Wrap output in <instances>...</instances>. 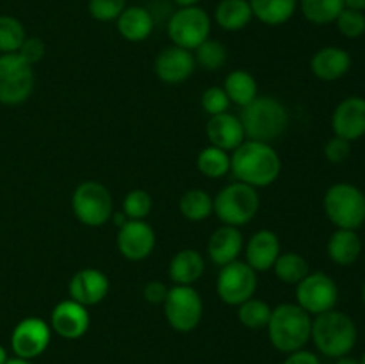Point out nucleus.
Returning a JSON list of instances; mask_svg holds the SVG:
<instances>
[{
  "instance_id": "dca6fc26",
  "label": "nucleus",
  "mask_w": 365,
  "mask_h": 364,
  "mask_svg": "<svg viewBox=\"0 0 365 364\" xmlns=\"http://www.w3.org/2000/svg\"><path fill=\"white\" fill-rule=\"evenodd\" d=\"M331 128L335 136L356 141L365 136V98L348 96L335 107L331 114Z\"/></svg>"
},
{
  "instance_id": "f257e3e1",
  "label": "nucleus",
  "mask_w": 365,
  "mask_h": 364,
  "mask_svg": "<svg viewBox=\"0 0 365 364\" xmlns=\"http://www.w3.org/2000/svg\"><path fill=\"white\" fill-rule=\"evenodd\" d=\"M230 171L239 182L264 188L273 184L282 171V161L269 143L246 139L230 157Z\"/></svg>"
},
{
  "instance_id": "39448f33",
  "label": "nucleus",
  "mask_w": 365,
  "mask_h": 364,
  "mask_svg": "<svg viewBox=\"0 0 365 364\" xmlns=\"http://www.w3.org/2000/svg\"><path fill=\"white\" fill-rule=\"evenodd\" d=\"M324 213L337 228L359 231L365 223V195L348 182L330 186L324 195Z\"/></svg>"
},
{
  "instance_id": "2eb2a0df",
  "label": "nucleus",
  "mask_w": 365,
  "mask_h": 364,
  "mask_svg": "<svg viewBox=\"0 0 365 364\" xmlns=\"http://www.w3.org/2000/svg\"><path fill=\"white\" fill-rule=\"evenodd\" d=\"M91 318H89L88 307L75 300H64L57 303L50 316V328L59 338L78 339L88 332Z\"/></svg>"
},
{
  "instance_id": "3c124183",
  "label": "nucleus",
  "mask_w": 365,
  "mask_h": 364,
  "mask_svg": "<svg viewBox=\"0 0 365 364\" xmlns=\"http://www.w3.org/2000/svg\"><path fill=\"white\" fill-rule=\"evenodd\" d=\"M362 300H364V305H365V282H364V288H362Z\"/></svg>"
},
{
  "instance_id": "f704fd0d",
  "label": "nucleus",
  "mask_w": 365,
  "mask_h": 364,
  "mask_svg": "<svg viewBox=\"0 0 365 364\" xmlns=\"http://www.w3.org/2000/svg\"><path fill=\"white\" fill-rule=\"evenodd\" d=\"M195 61L203 70L216 71L227 63V49L217 39H205L198 49H195Z\"/></svg>"
},
{
  "instance_id": "de8ad7c7",
  "label": "nucleus",
  "mask_w": 365,
  "mask_h": 364,
  "mask_svg": "<svg viewBox=\"0 0 365 364\" xmlns=\"http://www.w3.org/2000/svg\"><path fill=\"white\" fill-rule=\"evenodd\" d=\"M335 364H362V363H360L359 359H353V357L344 355V357H339L337 363H335Z\"/></svg>"
},
{
  "instance_id": "bb28decb",
  "label": "nucleus",
  "mask_w": 365,
  "mask_h": 364,
  "mask_svg": "<svg viewBox=\"0 0 365 364\" xmlns=\"http://www.w3.org/2000/svg\"><path fill=\"white\" fill-rule=\"evenodd\" d=\"M214 18L223 31H241L253 18L250 0H221L214 11Z\"/></svg>"
},
{
  "instance_id": "79ce46f5",
  "label": "nucleus",
  "mask_w": 365,
  "mask_h": 364,
  "mask_svg": "<svg viewBox=\"0 0 365 364\" xmlns=\"http://www.w3.org/2000/svg\"><path fill=\"white\" fill-rule=\"evenodd\" d=\"M168 291H170V288H168L164 282L152 280L145 285V291H143V295H145L146 302L164 303V300H166V296H168Z\"/></svg>"
},
{
  "instance_id": "72a5a7b5",
  "label": "nucleus",
  "mask_w": 365,
  "mask_h": 364,
  "mask_svg": "<svg viewBox=\"0 0 365 364\" xmlns=\"http://www.w3.org/2000/svg\"><path fill=\"white\" fill-rule=\"evenodd\" d=\"M25 38V27L18 18L9 14L0 16V54H16Z\"/></svg>"
},
{
  "instance_id": "aec40b11",
  "label": "nucleus",
  "mask_w": 365,
  "mask_h": 364,
  "mask_svg": "<svg viewBox=\"0 0 365 364\" xmlns=\"http://www.w3.org/2000/svg\"><path fill=\"white\" fill-rule=\"evenodd\" d=\"M351 68V56L341 46H323L310 59V70L317 79L327 82L339 81Z\"/></svg>"
},
{
  "instance_id": "a18cd8bd",
  "label": "nucleus",
  "mask_w": 365,
  "mask_h": 364,
  "mask_svg": "<svg viewBox=\"0 0 365 364\" xmlns=\"http://www.w3.org/2000/svg\"><path fill=\"white\" fill-rule=\"evenodd\" d=\"M110 220L114 221V223L118 225V227H121V225H125L128 221L127 214L123 213V211H118V213H113V216H110Z\"/></svg>"
},
{
  "instance_id": "4be33fe9",
  "label": "nucleus",
  "mask_w": 365,
  "mask_h": 364,
  "mask_svg": "<svg viewBox=\"0 0 365 364\" xmlns=\"http://www.w3.org/2000/svg\"><path fill=\"white\" fill-rule=\"evenodd\" d=\"M207 250H209L212 263H216L217 266H225V264L237 261L242 250V234L239 227L223 225V227L216 228L214 234L210 236Z\"/></svg>"
},
{
  "instance_id": "c03bdc74",
  "label": "nucleus",
  "mask_w": 365,
  "mask_h": 364,
  "mask_svg": "<svg viewBox=\"0 0 365 364\" xmlns=\"http://www.w3.org/2000/svg\"><path fill=\"white\" fill-rule=\"evenodd\" d=\"M346 7L348 9H355V11H365V0H344Z\"/></svg>"
},
{
  "instance_id": "2f4dec72",
  "label": "nucleus",
  "mask_w": 365,
  "mask_h": 364,
  "mask_svg": "<svg viewBox=\"0 0 365 364\" xmlns=\"http://www.w3.org/2000/svg\"><path fill=\"white\" fill-rule=\"evenodd\" d=\"M196 166L205 177L221 178L230 171V156L217 146H207L198 153Z\"/></svg>"
},
{
  "instance_id": "a19ab883",
  "label": "nucleus",
  "mask_w": 365,
  "mask_h": 364,
  "mask_svg": "<svg viewBox=\"0 0 365 364\" xmlns=\"http://www.w3.org/2000/svg\"><path fill=\"white\" fill-rule=\"evenodd\" d=\"M45 43H43V39L39 38H25V41L21 43L20 50H18V56L21 57V59L27 61L29 64H34L38 63V61L43 59V56H45Z\"/></svg>"
},
{
  "instance_id": "0eeeda50",
  "label": "nucleus",
  "mask_w": 365,
  "mask_h": 364,
  "mask_svg": "<svg viewBox=\"0 0 365 364\" xmlns=\"http://www.w3.org/2000/svg\"><path fill=\"white\" fill-rule=\"evenodd\" d=\"M71 207L77 220L88 227H102L114 213L110 191L96 181H86L75 188Z\"/></svg>"
},
{
  "instance_id": "6e6552de",
  "label": "nucleus",
  "mask_w": 365,
  "mask_h": 364,
  "mask_svg": "<svg viewBox=\"0 0 365 364\" xmlns=\"http://www.w3.org/2000/svg\"><path fill=\"white\" fill-rule=\"evenodd\" d=\"M34 70L18 54H0V103L18 106L32 95Z\"/></svg>"
},
{
  "instance_id": "4c0bfd02",
  "label": "nucleus",
  "mask_w": 365,
  "mask_h": 364,
  "mask_svg": "<svg viewBox=\"0 0 365 364\" xmlns=\"http://www.w3.org/2000/svg\"><path fill=\"white\" fill-rule=\"evenodd\" d=\"M127 7V0H89L88 11L96 21H114Z\"/></svg>"
},
{
  "instance_id": "a211bd4d",
  "label": "nucleus",
  "mask_w": 365,
  "mask_h": 364,
  "mask_svg": "<svg viewBox=\"0 0 365 364\" xmlns=\"http://www.w3.org/2000/svg\"><path fill=\"white\" fill-rule=\"evenodd\" d=\"M68 289H70L71 300L75 302L86 307L96 305L109 293V280H107L106 273L96 268H84L71 277Z\"/></svg>"
},
{
  "instance_id": "c756f323",
  "label": "nucleus",
  "mask_w": 365,
  "mask_h": 364,
  "mask_svg": "<svg viewBox=\"0 0 365 364\" xmlns=\"http://www.w3.org/2000/svg\"><path fill=\"white\" fill-rule=\"evenodd\" d=\"M178 209L189 221H203L214 213V198L203 189H189L182 195Z\"/></svg>"
},
{
  "instance_id": "423d86ee",
  "label": "nucleus",
  "mask_w": 365,
  "mask_h": 364,
  "mask_svg": "<svg viewBox=\"0 0 365 364\" xmlns=\"http://www.w3.org/2000/svg\"><path fill=\"white\" fill-rule=\"evenodd\" d=\"M260 198L255 188L245 182H234L221 189L214 198V213L225 225L242 227L259 213Z\"/></svg>"
},
{
  "instance_id": "603ef678",
  "label": "nucleus",
  "mask_w": 365,
  "mask_h": 364,
  "mask_svg": "<svg viewBox=\"0 0 365 364\" xmlns=\"http://www.w3.org/2000/svg\"><path fill=\"white\" fill-rule=\"evenodd\" d=\"M360 363H362V364H365V352H364V355H362V359H360Z\"/></svg>"
},
{
  "instance_id": "9b49d317",
  "label": "nucleus",
  "mask_w": 365,
  "mask_h": 364,
  "mask_svg": "<svg viewBox=\"0 0 365 364\" xmlns=\"http://www.w3.org/2000/svg\"><path fill=\"white\" fill-rule=\"evenodd\" d=\"M298 305L309 314H323L335 309L339 302V288L330 275L323 271L309 273L296 285Z\"/></svg>"
},
{
  "instance_id": "f8f14e48",
  "label": "nucleus",
  "mask_w": 365,
  "mask_h": 364,
  "mask_svg": "<svg viewBox=\"0 0 365 364\" xmlns=\"http://www.w3.org/2000/svg\"><path fill=\"white\" fill-rule=\"evenodd\" d=\"M217 295L228 305H241L257 291V271L248 263L234 261L221 266L217 275Z\"/></svg>"
},
{
  "instance_id": "ddd939ff",
  "label": "nucleus",
  "mask_w": 365,
  "mask_h": 364,
  "mask_svg": "<svg viewBox=\"0 0 365 364\" xmlns=\"http://www.w3.org/2000/svg\"><path fill=\"white\" fill-rule=\"evenodd\" d=\"M52 328L41 318H25L11 334V348L20 359H36L41 355L50 345Z\"/></svg>"
},
{
  "instance_id": "37998d69",
  "label": "nucleus",
  "mask_w": 365,
  "mask_h": 364,
  "mask_svg": "<svg viewBox=\"0 0 365 364\" xmlns=\"http://www.w3.org/2000/svg\"><path fill=\"white\" fill-rule=\"evenodd\" d=\"M284 364H321V360L316 353L309 352V350H296V352L289 353Z\"/></svg>"
},
{
  "instance_id": "49530a36",
  "label": "nucleus",
  "mask_w": 365,
  "mask_h": 364,
  "mask_svg": "<svg viewBox=\"0 0 365 364\" xmlns=\"http://www.w3.org/2000/svg\"><path fill=\"white\" fill-rule=\"evenodd\" d=\"M178 7H191V6H198L202 0H173Z\"/></svg>"
},
{
  "instance_id": "8fccbe9b",
  "label": "nucleus",
  "mask_w": 365,
  "mask_h": 364,
  "mask_svg": "<svg viewBox=\"0 0 365 364\" xmlns=\"http://www.w3.org/2000/svg\"><path fill=\"white\" fill-rule=\"evenodd\" d=\"M9 359V357H7V352H6V348H4L2 345H0V364H6V360Z\"/></svg>"
},
{
  "instance_id": "f3484780",
  "label": "nucleus",
  "mask_w": 365,
  "mask_h": 364,
  "mask_svg": "<svg viewBox=\"0 0 365 364\" xmlns=\"http://www.w3.org/2000/svg\"><path fill=\"white\" fill-rule=\"evenodd\" d=\"M195 54L180 46H168L160 50L155 59V74L166 84H180L195 71Z\"/></svg>"
},
{
  "instance_id": "c85d7f7f",
  "label": "nucleus",
  "mask_w": 365,
  "mask_h": 364,
  "mask_svg": "<svg viewBox=\"0 0 365 364\" xmlns=\"http://www.w3.org/2000/svg\"><path fill=\"white\" fill-rule=\"evenodd\" d=\"M303 16L314 25L334 24L344 11V0H299Z\"/></svg>"
},
{
  "instance_id": "58836bf2",
  "label": "nucleus",
  "mask_w": 365,
  "mask_h": 364,
  "mask_svg": "<svg viewBox=\"0 0 365 364\" xmlns=\"http://www.w3.org/2000/svg\"><path fill=\"white\" fill-rule=\"evenodd\" d=\"M202 107L205 113L210 114V116H216V114L227 113L228 107H230V98H228L223 88L212 86V88L203 91Z\"/></svg>"
},
{
  "instance_id": "a878e982",
  "label": "nucleus",
  "mask_w": 365,
  "mask_h": 364,
  "mask_svg": "<svg viewBox=\"0 0 365 364\" xmlns=\"http://www.w3.org/2000/svg\"><path fill=\"white\" fill-rule=\"evenodd\" d=\"M253 16L262 24L278 27L294 16L299 0H250Z\"/></svg>"
},
{
  "instance_id": "412c9836",
  "label": "nucleus",
  "mask_w": 365,
  "mask_h": 364,
  "mask_svg": "<svg viewBox=\"0 0 365 364\" xmlns=\"http://www.w3.org/2000/svg\"><path fill=\"white\" fill-rule=\"evenodd\" d=\"M280 239L273 231H259L246 245V263L255 271H267L280 256Z\"/></svg>"
},
{
  "instance_id": "4468645a",
  "label": "nucleus",
  "mask_w": 365,
  "mask_h": 364,
  "mask_svg": "<svg viewBox=\"0 0 365 364\" xmlns=\"http://www.w3.org/2000/svg\"><path fill=\"white\" fill-rule=\"evenodd\" d=\"M155 248V232L145 220H128L118 231V250L128 261H143Z\"/></svg>"
},
{
  "instance_id": "b1692460",
  "label": "nucleus",
  "mask_w": 365,
  "mask_h": 364,
  "mask_svg": "<svg viewBox=\"0 0 365 364\" xmlns=\"http://www.w3.org/2000/svg\"><path fill=\"white\" fill-rule=\"evenodd\" d=\"M205 271V259L198 250L184 248L170 263V278L175 285H192Z\"/></svg>"
},
{
  "instance_id": "7ed1b4c3",
  "label": "nucleus",
  "mask_w": 365,
  "mask_h": 364,
  "mask_svg": "<svg viewBox=\"0 0 365 364\" xmlns=\"http://www.w3.org/2000/svg\"><path fill=\"white\" fill-rule=\"evenodd\" d=\"M310 339L323 355L339 359V357L348 355L355 348L359 330H356L355 321L348 314L331 309L317 314L316 320H312Z\"/></svg>"
},
{
  "instance_id": "20e7f679",
  "label": "nucleus",
  "mask_w": 365,
  "mask_h": 364,
  "mask_svg": "<svg viewBox=\"0 0 365 364\" xmlns=\"http://www.w3.org/2000/svg\"><path fill=\"white\" fill-rule=\"evenodd\" d=\"M266 328L278 352L292 353L296 350H303V346L310 341L312 320L298 303H280L271 310Z\"/></svg>"
},
{
  "instance_id": "9d476101",
  "label": "nucleus",
  "mask_w": 365,
  "mask_h": 364,
  "mask_svg": "<svg viewBox=\"0 0 365 364\" xmlns=\"http://www.w3.org/2000/svg\"><path fill=\"white\" fill-rule=\"evenodd\" d=\"M164 316L178 332H191L203 316V302L192 285H173L164 300Z\"/></svg>"
},
{
  "instance_id": "5701e85b",
  "label": "nucleus",
  "mask_w": 365,
  "mask_h": 364,
  "mask_svg": "<svg viewBox=\"0 0 365 364\" xmlns=\"http://www.w3.org/2000/svg\"><path fill=\"white\" fill-rule=\"evenodd\" d=\"M118 32L121 38L130 43L145 41L153 31V16L146 7L130 6L125 7L123 13L116 20Z\"/></svg>"
},
{
  "instance_id": "cd10ccee",
  "label": "nucleus",
  "mask_w": 365,
  "mask_h": 364,
  "mask_svg": "<svg viewBox=\"0 0 365 364\" xmlns=\"http://www.w3.org/2000/svg\"><path fill=\"white\" fill-rule=\"evenodd\" d=\"M225 93L235 106L246 107L257 98V81L252 74L245 70H234L227 75L223 86Z\"/></svg>"
},
{
  "instance_id": "7c9ffc66",
  "label": "nucleus",
  "mask_w": 365,
  "mask_h": 364,
  "mask_svg": "<svg viewBox=\"0 0 365 364\" xmlns=\"http://www.w3.org/2000/svg\"><path fill=\"white\" fill-rule=\"evenodd\" d=\"M273 270L278 280L285 282V284H294V285H298L299 282L310 273L307 259L296 252L280 253L277 263H274Z\"/></svg>"
},
{
  "instance_id": "09e8293b",
  "label": "nucleus",
  "mask_w": 365,
  "mask_h": 364,
  "mask_svg": "<svg viewBox=\"0 0 365 364\" xmlns=\"http://www.w3.org/2000/svg\"><path fill=\"white\" fill-rule=\"evenodd\" d=\"M6 364H32V363L27 359H20V357H13V359H7Z\"/></svg>"
},
{
  "instance_id": "f03ea898",
  "label": "nucleus",
  "mask_w": 365,
  "mask_h": 364,
  "mask_svg": "<svg viewBox=\"0 0 365 364\" xmlns=\"http://www.w3.org/2000/svg\"><path fill=\"white\" fill-rule=\"evenodd\" d=\"M241 123L246 139L273 143L287 131L289 111L280 100L273 96H257L253 102L242 107Z\"/></svg>"
},
{
  "instance_id": "393cba45",
  "label": "nucleus",
  "mask_w": 365,
  "mask_h": 364,
  "mask_svg": "<svg viewBox=\"0 0 365 364\" xmlns=\"http://www.w3.org/2000/svg\"><path fill=\"white\" fill-rule=\"evenodd\" d=\"M362 253V239L356 234V231L349 228H337L330 236L328 241V256L335 264L341 266H349L356 263Z\"/></svg>"
},
{
  "instance_id": "ea45409f",
  "label": "nucleus",
  "mask_w": 365,
  "mask_h": 364,
  "mask_svg": "<svg viewBox=\"0 0 365 364\" xmlns=\"http://www.w3.org/2000/svg\"><path fill=\"white\" fill-rule=\"evenodd\" d=\"M349 153H351V141L339 138V136L328 139L327 145H324V157L334 164L344 163Z\"/></svg>"
},
{
  "instance_id": "e433bc0d",
  "label": "nucleus",
  "mask_w": 365,
  "mask_h": 364,
  "mask_svg": "<svg viewBox=\"0 0 365 364\" xmlns=\"http://www.w3.org/2000/svg\"><path fill=\"white\" fill-rule=\"evenodd\" d=\"M335 24H337L339 32H341L344 38L356 39L365 34V14L362 11H355V9H348V7H344V11L339 14Z\"/></svg>"
},
{
  "instance_id": "473e14b6",
  "label": "nucleus",
  "mask_w": 365,
  "mask_h": 364,
  "mask_svg": "<svg viewBox=\"0 0 365 364\" xmlns=\"http://www.w3.org/2000/svg\"><path fill=\"white\" fill-rule=\"evenodd\" d=\"M271 310L273 309L269 307V303H266L264 300L250 298L239 305L237 316L239 321H241L246 328L260 330V328H266L267 323H269Z\"/></svg>"
},
{
  "instance_id": "c9c22d12",
  "label": "nucleus",
  "mask_w": 365,
  "mask_h": 364,
  "mask_svg": "<svg viewBox=\"0 0 365 364\" xmlns=\"http://www.w3.org/2000/svg\"><path fill=\"white\" fill-rule=\"evenodd\" d=\"M152 196L145 189H132L123 200V213L128 220H145L152 211Z\"/></svg>"
},
{
  "instance_id": "6ab92c4d",
  "label": "nucleus",
  "mask_w": 365,
  "mask_h": 364,
  "mask_svg": "<svg viewBox=\"0 0 365 364\" xmlns=\"http://www.w3.org/2000/svg\"><path fill=\"white\" fill-rule=\"evenodd\" d=\"M207 138H209L210 145L217 146L225 152H230V150L234 152L239 145L246 141L241 120L228 111L210 116V120L207 121Z\"/></svg>"
},
{
  "instance_id": "1a4fd4ad",
  "label": "nucleus",
  "mask_w": 365,
  "mask_h": 364,
  "mask_svg": "<svg viewBox=\"0 0 365 364\" xmlns=\"http://www.w3.org/2000/svg\"><path fill=\"white\" fill-rule=\"evenodd\" d=\"M168 36L175 46L195 50L210 38V16L200 6L178 7L168 21Z\"/></svg>"
}]
</instances>
